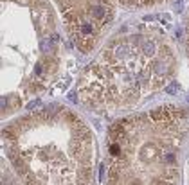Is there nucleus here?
<instances>
[{
  "instance_id": "obj_1",
  "label": "nucleus",
  "mask_w": 189,
  "mask_h": 185,
  "mask_svg": "<svg viewBox=\"0 0 189 185\" xmlns=\"http://www.w3.org/2000/svg\"><path fill=\"white\" fill-rule=\"evenodd\" d=\"M171 51L137 33L113 40L83 74L79 94L92 108H123L160 88L171 74Z\"/></svg>"
},
{
  "instance_id": "obj_2",
  "label": "nucleus",
  "mask_w": 189,
  "mask_h": 185,
  "mask_svg": "<svg viewBox=\"0 0 189 185\" xmlns=\"http://www.w3.org/2000/svg\"><path fill=\"white\" fill-rule=\"evenodd\" d=\"M68 34L81 52H90L108 29L117 7H144L164 0H56Z\"/></svg>"
},
{
  "instance_id": "obj_3",
  "label": "nucleus",
  "mask_w": 189,
  "mask_h": 185,
  "mask_svg": "<svg viewBox=\"0 0 189 185\" xmlns=\"http://www.w3.org/2000/svg\"><path fill=\"white\" fill-rule=\"evenodd\" d=\"M178 90H180V88H178V85H177V83H173V85H169V86L166 88V92H168V94H171V95H173V94H177Z\"/></svg>"
}]
</instances>
